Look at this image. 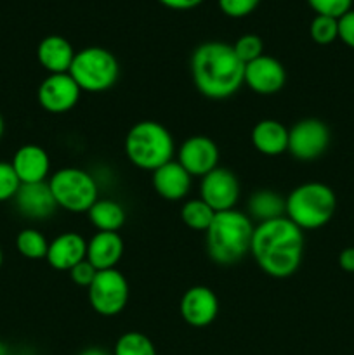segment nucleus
<instances>
[{
  "instance_id": "f257e3e1",
  "label": "nucleus",
  "mask_w": 354,
  "mask_h": 355,
  "mask_svg": "<svg viewBox=\"0 0 354 355\" xmlns=\"http://www.w3.org/2000/svg\"><path fill=\"white\" fill-rule=\"evenodd\" d=\"M304 245V231L287 217H280L253 227L250 255L264 274L274 279H287L301 267Z\"/></svg>"
},
{
  "instance_id": "f03ea898",
  "label": "nucleus",
  "mask_w": 354,
  "mask_h": 355,
  "mask_svg": "<svg viewBox=\"0 0 354 355\" xmlns=\"http://www.w3.org/2000/svg\"><path fill=\"white\" fill-rule=\"evenodd\" d=\"M191 78L203 97L224 101L245 85V64L239 61L231 44L203 42L189 59Z\"/></svg>"
},
{
  "instance_id": "7ed1b4c3",
  "label": "nucleus",
  "mask_w": 354,
  "mask_h": 355,
  "mask_svg": "<svg viewBox=\"0 0 354 355\" xmlns=\"http://www.w3.org/2000/svg\"><path fill=\"white\" fill-rule=\"evenodd\" d=\"M253 222L245 211L236 208L217 211L210 227L205 232L207 253L217 266L229 267L242 262L250 253Z\"/></svg>"
},
{
  "instance_id": "20e7f679",
  "label": "nucleus",
  "mask_w": 354,
  "mask_h": 355,
  "mask_svg": "<svg viewBox=\"0 0 354 355\" xmlns=\"http://www.w3.org/2000/svg\"><path fill=\"white\" fill-rule=\"evenodd\" d=\"M124 149L135 168L155 172L165 163L172 162L176 142L165 125L155 120H142L128 128Z\"/></svg>"
},
{
  "instance_id": "39448f33",
  "label": "nucleus",
  "mask_w": 354,
  "mask_h": 355,
  "mask_svg": "<svg viewBox=\"0 0 354 355\" xmlns=\"http://www.w3.org/2000/svg\"><path fill=\"white\" fill-rule=\"evenodd\" d=\"M335 210V193L323 182H304L285 198V217L302 231L325 227Z\"/></svg>"
},
{
  "instance_id": "423d86ee",
  "label": "nucleus",
  "mask_w": 354,
  "mask_h": 355,
  "mask_svg": "<svg viewBox=\"0 0 354 355\" xmlns=\"http://www.w3.org/2000/svg\"><path fill=\"white\" fill-rule=\"evenodd\" d=\"M69 75L82 92H106L120 78V62L104 47H85L75 54Z\"/></svg>"
},
{
  "instance_id": "0eeeda50",
  "label": "nucleus",
  "mask_w": 354,
  "mask_h": 355,
  "mask_svg": "<svg viewBox=\"0 0 354 355\" xmlns=\"http://www.w3.org/2000/svg\"><path fill=\"white\" fill-rule=\"evenodd\" d=\"M56 205L69 214H87L99 200V186L94 175L76 166L59 168L47 180Z\"/></svg>"
},
{
  "instance_id": "6e6552de",
  "label": "nucleus",
  "mask_w": 354,
  "mask_h": 355,
  "mask_svg": "<svg viewBox=\"0 0 354 355\" xmlns=\"http://www.w3.org/2000/svg\"><path fill=\"white\" fill-rule=\"evenodd\" d=\"M89 304L103 318L118 315L128 304V281L118 269L97 270L92 284L87 288Z\"/></svg>"
},
{
  "instance_id": "1a4fd4ad",
  "label": "nucleus",
  "mask_w": 354,
  "mask_h": 355,
  "mask_svg": "<svg viewBox=\"0 0 354 355\" xmlns=\"http://www.w3.org/2000/svg\"><path fill=\"white\" fill-rule=\"evenodd\" d=\"M332 141L328 125L318 118L298 120L288 128V151L298 162H312L323 156Z\"/></svg>"
},
{
  "instance_id": "9d476101",
  "label": "nucleus",
  "mask_w": 354,
  "mask_h": 355,
  "mask_svg": "<svg viewBox=\"0 0 354 355\" xmlns=\"http://www.w3.org/2000/svg\"><path fill=\"white\" fill-rule=\"evenodd\" d=\"M82 90L69 73L47 75L37 90L38 104L51 114H65L78 104Z\"/></svg>"
},
{
  "instance_id": "9b49d317",
  "label": "nucleus",
  "mask_w": 354,
  "mask_h": 355,
  "mask_svg": "<svg viewBox=\"0 0 354 355\" xmlns=\"http://www.w3.org/2000/svg\"><path fill=\"white\" fill-rule=\"evenodd\" d=\"M242 187L235 172L224 166H217L201 177L200 198L217 214V211L233 210L238 205Z\"/></svg>"
},
{
  "instance_id": "f8f14e48",
  "label": "nucleus",
  "mask_w": 354,
  "mask_h": 355,
  "mask_svg": "<svg viewBox=\"0 0 354 355\" xmlns=\"http://www.w3.org/2000/svg\"><path fill=\"white\" fill-rule=\"evenodd\" d=\"M219 146L207 135L187 137L177 151V162L186 168L191 177H205L219 166Z\"/></svg>"
},
{
  "instance_id": "ddd939ff",
  "label": "nucleus",
  "mask_w": 354,
  "mask_h": 355,
  "mask_svg": "<svg viewBox=\"0 0 354 355\" xmlns=\"http://www.w3.org/2000/svg\"><path fill=\"white\" fill-rule=\"evenodd\" d=\"M179 311L191 328H207L219 315V298L208 286H191L180 298Z\"/></svg>"
},
{
  "instance_id": "4468645a",
  "label": "nucleus",
  "mask_w": 354,
  "mask_h": 355,
  "mask_svg": "<svg viewBox=\"0 0 354 355\" xmlns=\"http://www.w3.org/2000/svg\"><path fill=\"white\" fill-rule=\"evenodd\" d=\"M287 83V69L273 55L262 54L245 64V85L259 96H273Z\"/></svg>"
},
{
  "instance_id": "2eb2a0df",
  "label": "nucleus",
  "mask_w": 354,
  "mask_h": 355,
  "mask_svg": "<svg viewBox=\"0 0 354 355\" xmlns=\"http://www.w3.org/2000/svg\"><path fill=\"white\" fill-rule=\"evenodd\" d=\"M14 203L17 211L30 220H47L58 210L47 182L21 184L19 191L14 196Z\"/></svg>"
},
{
  "instance_id": "dca6fc26",
  "label": "nucleus",
  "mask_w": 354,
  "mask_h": 355,
  "mask_svg": "<svg viewBox=\"0 0 354 355\" xmlns=\"http://www.w3.org/2000/svg\"><path fill=\"white\" fill-rule=\"evenodd\" d=\"M10 165L21 184L47 182L51 173V156L42 146L24 144L14 153Z\"/></svg>"
},
{
  "instance_id": "f3484780",
  "label": "nucleus",
  "mask_w": 354,
  "mask_h": 355,
  "mask_svg": "<svg viewBox=\"0 0 354 355\" xmlns=\"http://www.w3.org/2000/svg\"><path fill=\"white\" fill-rule=\"evenodd\" d=\"M151 182L160 198L167 201H180L189 194L193 177L177 159H172L153 172Z\"/></svg>"
},
{
  "instance_id": "a211bd4d",
  "label": "nucleus",
  "mask_w": 354,
  "mask_h": 355,
  "mask_svg": "<svg viewBox=\"0 0 354 355\" xmlns=\"http://www.w3.org/2000/svg\"><path fill=\"white\" fill-rule=\"evenodd\" d=\"M87 241L78 232H62L49 243L47 260L49 266L56 270H71L76 263L85 260Z\"/></svg>"
},
{
  "instance_id": "6ab92c4d",
  "label": "nucleus",
  "mask_w": 354,
  "mask_h": 355,
  "mask_svg": "<svg viewBox=\"0 0 354 355\" xmlns=\"http://www.w3.org/2000/svg\"><path fill=\"white\" fill-rule=\"evenodd\" d=\"M125 252V243L118 232H96L87 241L85 259L96 270L117 269Z\"/></svg>"
},
{
  "instance_id": "aec40b11",
  "label": "nucleus",
  "mask_w": 354,
  "mask_h": 355,
  "mask_svg": "<svg viewBox=\"0 0 354 355\" xmlns=\"http://www.w3.org/2000/svg\"><path fill=\"white\" fill-rule=\"evenodd\" d=\"M75 49L61 35H49L42 38L37 47V59L49 75L68 73L75 59Z\"/></svg>"
},
{
  "instance_id": "412c9836",
  "label": "nucleus",
  "mask_w": 354,
  "mask_h": 355,
  "mask_svg": "<svg viewBox=\"0 0 354 355\" xmlns=\"http://www.w3.org/2000/svg\"><path fill=\"white\" fill-rule=\"evenodd\" d=\"M250 139L255 151L264 156H280L288 151V128L273 118L257 121Z\"/></svg>"
},
{
  "instance_id": "4be33fe9",
  "label": "nucleus",
  "mask_w": 354,
  "mask_h": 355,
  "mask_svg": "<svg viewBox=\"0 0 354 355\" xmlns=\"http://www.w3.org/2000/svg\"><path fill=\"white\" fill-rule=\"evenodd\" d=\"M87 215L97 232H118L127 218L124 207L115 200H97Z\"/></svg>"
},
{
  "instance_id": "5701e85b",
  "label": "nucleus",
  "mask_w": 354,
  "mask_h": 355,
  "mask_svg": "<svg viewBox=\"0 0 354 355\" xmlns=\"http://www.w3.org/2000/svg\"><path fill=\"white\" fill-rule=\"evenodd\" d=\"M248 217L260 222L285 217V198L273 189H259L248 198Z\"/></svg>"
},
{
  "instance_id": "b1692460",
  "label": "nucleus",
  "mask_w": 354,
  "mask_h": 355,
  "mask_svg": "<svg viewBox=\"0 0 354 355\" xmlns=\"http://www.w3.org/2000/svg\"><path fill=\"white\" fill-rule=\"evenodd\" d=\"M215 217V211L205 203L201 198H194V200H187L180 208V220L184 222L186 227L191 231L207 232L210 227L212 220Z\"/></svg>"
},
{
  "instance_id": "393cba45",
  "label": "nucleus",
  "mask_w": 354,
  "mask_h": 355,
  "mask_svg": "<svg viewBox=\"0 0 354 355\" xmlns=\"http://www.w3.org/2000/svg\"><path fill=\"white\" fill-rule=\"evenodd\" d=\"M16 248L28 260H40L47 257L49 241L38 229L26 227L16 236Z\"/></svg>"
},
{
  "instance_id": "a878e982",
  "label": "nucleus",
  "mask_w": 354,
  "mask_h": 355,
  "mask_svg": "<svg viewBox=\"0 0 354 355\" xmlns=\"http://www.w3.org/2000/svg\"><path fill=\"white\" fill-rule=\"evenodd\" d=\"M113 355H156V349L144 333L127 331L115 343Z\"/></svg>"
},
{
  "instance_id": "bb28decb",
  "label": "nucleus",
  "mask_w": 354,
  "mask_h": 355,
  "mask_svg": "<svg viewBox=\"0 0 354 355\" xmlns=\"http://www.w3.org/2000/svg\"><path fill=\"white\" fill-rule=\"evenodd\" d=\"M311 40L318 45H330L339 38V19L328 16H314L309 24Z\"/></svg>"
},
{
  "instance_id": "cd10ccee",
  "label": "nucleus",
  "mask_w": 354,
  "mask_h": 355,
  "mask_svg": "<svg viewBox=\"0 0 354 355\" xmlns=\"http://www.w3.org/2000/svg\"><path fill=\"white\" fill-rule=\"evenodd\" d=\"M233 49H235L239 61H242L243 64H248V62L255 61L257 58H260V55L264 54V42L259 35L246 33L242 35V37L233 44Z\"/></svg>"
},
{
  "instance_id": "c85d7f7f",
  "label": "nucleus",
  "mask_w": 354,
  "mask_h": 355,
  "mask_svg": "<svg viewBox=\"0 0 354 355\" xmlns=\"http://www.w3.org/2000/svg\"><path fill=\"white\" fill-rule=\"evenodd\" d=\"M354 0H307L309 7L316 12V16L342 17L344 14L353 9Z\"/></svg>"
},
{
  "instance_id": "c756f323",
  "label": "nucleus",
  "mask_w": 354,
  "mask_h": 355,
  "mask_svg": "<svg viewBox=\"0 0 354 355\" xmlns=\"http://www.w3.org/2000/svg\"><path fill=\"white\" fill-rule=\"evenodd\" d=\"M19 187L21 182L10 162H0V203L14 200Z\"/></svg>"
},
{
  "instance_id": "7c9ffc66",
  "label": "nucleus",
  "mask_w": 354,
  "mask_h": 355,
  "mask_svg": "<svg viewBox=\"0 0 354 355\" xmlns=\"http://www.w3.org/2000/svg\"><path fill=\"white\" fill-rule=\"evenodd\" d=\"M219 9L222 10V14L233 19H239V17H245L248 14H252L253 10L259 7L260 0H217Z\"/></svg>"
},
{
  "instance_id": "2f4dec72",
  "label": "nucleus",
  "mask_w": 354,
  "mask_h": 355,
  "mask_svg": "<svg viewBox=\"0 0 354 355\" xmlns=\"http://www.w3.org/2000/svg\"><path fill=\"white\" fill-rule=\"evenodd\" d=\"M96 274H97L96 267H94L87 259L82 260L80 263H76V266L69 270V277H71L73 283H75L76 286H82V288H89L90 284H92Z\"/></svg>"
},
{
  "instance_id": "473e14b6",
  "label": "nucleus",
  "mask_w": 354,
  "mask_h": 355,
  "mask_svg": "<svg viewBox=\"0 0 354 355\" xmlns=\"http://www.w3.org/2000/svg\"><path fill=\"white\" fill-rule=\"evenodd\" d=\"M339 40L354 49V9L339 17Z\"/></svg>"
},
{
  "instance_id": "72a5a7b5",
  "label": "nucleus",
  "mask_w": 354,
  "mask_h": 355,
  "mask_svg": "<svg viewBox=\"0 0 354 355\" xmlns=\"http://www.w3.org/2000/svg\"><path fill=\"white\" fill-rule=\"evenodd\" d=\"M163 7L172 10H189L200 6L203 0H158Z\"/></svg>"
},
{
  "instance_id": "f704fd0d",
  "label": "nucleus",
  "mask_w": 354,
  "mask_h": 355,
  "mask_svg": "<svg viewBox=\"0 0 354 355\" xmlns=\"http://www.w3.org/2000/svg\"><path fill=\"white\" fill-rule=\"evenodd\" d=\"M339 266L346 272H354V246H349V248L340 252Z\"/></svg>"
},
{
  "instance_id": "c9c22d12",
  "label": "nucleus",
  "mask_w": 354,
  "mask_h": 355,
  "mask_svg": "<svg viewBox=\"0 0 354 355\" xmlns=\"http://www.w3.org/2000/svg\"><path fill=\"white\" fill-rule=\"evenodd\" d=\"M78 355H111V354L106 352L104 349H99V347H89V349L82 350Z\"/></svg>"
},
{
  "instance_id": "e433bc0d",
  "label": "nucleus",
  "mask_w": 354,
  "mask_h": 355,
  "mask_svg": "<svg viewBox=\"0 0 354 355\" xmlns=\"http://www.w3.org/2000/svg\"><path fill=\"white\" fill-rule=\"evenodd\" d=\"M0 355H9V349H7L6 343L0 342Z\"/></svg>"
},
{
  "instance_id": "4c0bfd02",
  "label": "nucleus",
  "mask_w": 354,
  "mask_h": 355,
  "mask_svg": "<svg viewBox=\"0 0 354 355\" xmlns=\"http://www.w3.org/2000/svg\"><path fill=\"white\" fill-rule=\"evenodd\" d=\"M3 130H6V123H3V116H2V114H0V139H2Z\"/></svg>"
},
{
  "instance_id": "58836bf2",
  "label": "nucleus",
  "mask_w": 354,
  "mask_h": 355,
  "mask_svg": "<svg viewBox=\"0 0 354 355\" xmlns=\"http://www.w3.org/2000/svg\"><path fill=\"white\" fill-rule=\"evenodd\" d=\"M2 263H3V252L2 248H0V267H2Z\"/></svg>"
}]
</instances>
